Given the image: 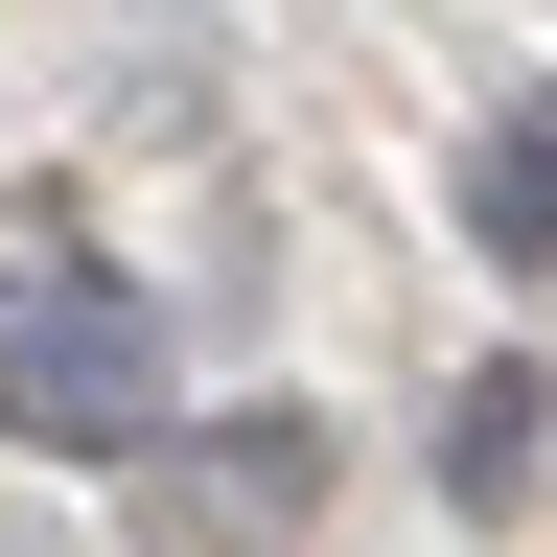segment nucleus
<instances>
[{
	"mask_svg": "<svg viewBox=\"0 0 557 557\" xmlns=\"http://www.w3.org/2000/svg\"><path fill=\"white\" fill-rule=\"evenodd\" d=\"M0 442L24 465H163L186 442V348H163V302H139L70 209L0 256Z\"/></svg>",
	"mask_w": 557,
	"mask_h": 557,
	"instance_id": "obj_1",
	"label": "nucleus"
},
{
	"mask_svg": "<svg viewBox=\"0 0 557 557\" xmlns=\"http://www.w3.org/2000/svg\"><path fill=\"white\" fill-rule=\"evenodd\" d=\"M325 465H348V442H325L302 395H233V418H186V442L139 465V557H278V534L325 511Z\"/></svg>",
	"mask_w": 557,
	"mask_h": 557,
	"instance_id": "obj_2",
	"label": "nucleus"
},
{
	"mask_svg": "<svg viewBox=\"0 0 557 557\" xmlns=\"http://www.w3.org/2000/svg\"><path fill=\"white\" fill-rule=\"evenodd\" d=\"M534 465H557V372L534 348L442 372V511H534Z\"/></svg>",
	"mask_w": 557,
	"mask_h": 557,
	"instance_id": "obj_3",
	"label": "nucleus"
},
{
	"mask_svg": "<svg viewBox=\"0 0 557 557\" xmlns=\"http://www.w3.org/2000/svg\"><path fill=\"white\" fill-rule=\"evenodd\" d=\"M465 233L511 256V278H557V94H511V116H487V163H465Z\"/></svg>",
	"mask_w": 557,
	"mask_h": 557,
	"instance_id": "obj_4",
	"label": "nucleus"
}]
</instances>
